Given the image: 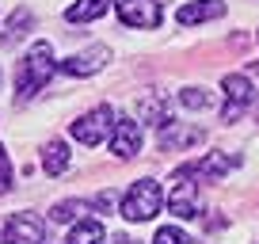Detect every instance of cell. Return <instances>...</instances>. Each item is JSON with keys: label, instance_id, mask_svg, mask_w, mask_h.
<instances>
[{"label": "cell", "instance_id": "ffe728a7", "mask_svg": "<svg viewBox=\"0 0 259 244\" xmlns=\"http://www.w3.org/2000/svg\"><path fill=\"white\" fill-rule=\"evenodd\" d=\"M153 244H191V240H187V233L179 225H160L156 236H153Z\"/></svg>", "mask_w": 259, "mask_h": 244}, {"label": "cell", "instance_id": "e0dca14e", "mask_svg": "<svg viewBox=\"0 0 259 244\" xmlns=\"http://www.w3.org/2000/svg\"><path fill=\"white\" fill-rule=\"evenodd\" d=\"M31 23H34L31 8H16V12H12V19H8V31L0 34V42H4V46H16V42L31 31Z\"/></svg>", "mask_w": 259, "mask_h": 244}, {"label": "cell", "instance_id": "2e32d148", "mask_svg": "<svg viewBox=\"0 0 259 244\" xmlns=\"http://www.w3.org/2000/svg\"><path fill=\"white\" fill-rule=\"evenodd\" d=\"M65 168H69V145L65 141H50L42 149V172L46 176H61Z\"/></svg>", "mask_w": 259, "mask_h": 244}, {"label": "cell", "instance_id": "8992f818", "mask_svg": "<svg viewBox=\"0 0 259 244\" xmlns=\"http://www.w3.org/2000/svg\"><path fill=\"white\" fill-rule=\"evenodd\" d=\"M240 164V156H229V153H210L202 156V160H191V164H179L176 168V179L187 176V179H210V183H218V179H225L229 172Z\"/></svg>", "mask_w": 259, "mask_h": 244}, {"label": "cell", "instance_id": "5bb4252c", "mask_svg": "<svg viewBox=\"0 0 259 244\" xmlns=\"http://www.w3.org/2000/svg\"><path fill=\"white\" fill-rule=\"evenodd\" d=\"M202 138H206L202 130H194V126H191V130H183V126H176V122L160 130V145L164 149H187V145H198Z\"/></svg>", "mask_w": 259, "mask_h": 244}, {"label": "cell", "instance_id": "7c38bea8", "mask_svg": "<svg viewBox=\"0 0 259 244\" xmlns=\"http://www.w3.org/2000/svg\"><path fill=\"white\" fill-rule=\"evenodd\" d=\"M65 244H107V233L96 218H80V221H73V233H69Z\"/></svg>", "mask_w": 259, "mask_h": 244}, {"label": "cell", "instance_id": "6da1fadb", "mask_svg": "<svg viewBox=\"0 0 259 244\" xmlns=\"http://www.w3.org/2000/svg\"><path fill=\"white\" fill-rule=\"evenodd\" d=\"M54 73H57L54 46H50V42H34V46L23 54L19 69H16V99H19V103H27L31 96H38Z\"/></svg>", "mask_w": 259, "mask_h": 244}, {"label": "cell", "instance_id": "277c9868", "mask_svg": "<svg viewBox=\"0 0 259 244\" xmlns=\"http://www.w3.org/2000/svg\"><path fill=\"white\" fill-rule=\"evenodd\" d=\"M221 92H225V107H221V122H236L255 99V88H251L248 73H229L221 80Z\"/></svg>", "mask_w": 259, "mask_h": 244}, {"label": "cell", "instance_id": "7402d4cb", "mask_svg": "<svg viewBox=\"0 0 259 244\" xmlns=\"http://www.w3.org/2000/svg\"><path fill=\"white\" fill-rule=\"evenodd\" d=\"M114 244H138V240H130V236L122 233V236H114Z\"/></svg>", "mask_w": 259, "mask_h": 244}, {"label": "cell", "instance_id": "30bf717a", "mask_svg": "<svg viewBox=\"0 0 259 244\" xmlns=\"http://www.w3.org/2000/svg\"><path fill=\"white\" fill-rule=\"evenodd\" d=\"M111 61V50L107 46H88L84 54H73V57H65V61H57V69L69 76H92L99 73V69Z\"/></svg>", "mask_w": 259, "mask_h": 244}, {"label": "cell", "instance_id": "7a4b0ae2", "mask_svg": "<svg viewBox=\"0 0 259 244\" xmlns=\"http://www.w3.org/2000/svg\"><path fill=\"white\" fill-rule=\"evenodd\" d=\"M164 206V191L156 179H138L134 187L122 195V218L126 221H153Z\"/></svg>", "mask_w": 259, "mask_h": 244}, {"label": "cell", "instance_id": "52a82bcc", "mask_svg": "<svg viewBox=\"0 0 259 244\" xmlns=\"http://www.w3.org/2000/svg\"><path fill=\"white\" fill-rule=\"evenodd\" d=\"M0 240H4V244H46V225H42L38 214L19 210V214H12V218H8Z\"/></svg>", "mask_w": 259, "mask_h": 244}, {"label": "cell", "instance_id": "4fadbf2b", "mask_svg": "<svg viewBox=\"0 0 259 244\" xmlns=\"http://www.w3.org/2000/svg\"><path fill=\"white\" fill-rule=\"evenodd\" d=\"M141 118H145L149 126H156V130H164V126L176 122V118H171V107L164 103L160 96H145V99H141Z\"/></svg>", "mask_w": 259, "mask_h": 244}, {"label": "cell", "instance_id": "9a60e30c", "mask_svg": "<svg viewBox=\"0 0 259 244\" xmlns=\"http://www.w3.org/2000/svg\"><path fill=\"white\" fill-rule=\"evenodd\" d=\"M107 8H111V0H76L73 8L65 12V19L69 23H92V19L107 16Z\"/></svg>", "mask_w": 259, "mask_h": 244}, {"label": "cell", "instance_id": "44dd1931", "mask_svg": "<svg viewBox=\"0 0 259 244\" xmlns=\"http://www.w3.org/2000/svg\"><path fill=\"white\" fill-rule=\"evenodd\" d=\"M8 191H12V160L0 145V195H8Z\"/></svg>", "mask_w": 259, "mask_h": 244}, {"label": "cell", "instance_id": "d6986e66", "mask_svg": "<svg viewBox=\"0 0 259 244\" xmlns=\"http://www.w3.org/2000/svg\"><path fill=\"white\" fill-rule=\"evenodd\" d=\"M179 103H183L187 111H206V107H213V96L206 88H183L179 92Z\"/></svg>", "mask_w": 259, "mask_h": 244}, {"label": "cell", "instance_id": "ba28073f", "mask_svg": "<svg viewBox=\"0 0 259 244\" xmlns=\"http://www.w3.org/2000/svg\"><path fill=\"white\" fill-rule=\"evenodd\" d=\"M168 210L176 214V218H183V221L202 214V198H198V183H194V179H187V176L176 179V187H171V195H168Z\"/></svg>", "mask_w": 259, "mask_h": 244}, {"label": "cell", "instance_id": "8fae6325", "mask_svg": "<svg viewBox=\"0 0 259 244\" xmlns=\"http://www.w3.org/2000/svg\"><path fill=\"white\" fill-rule=\"evenodd\" d=\"M225 16V4L221 0H191L176 12V23L179 27H194V23H206V19H218Z\"/></svg>", "mask_w": 259, "mask_h": 244}, {"label": "cell", "instance_id": "3957f363", "mask_svg": "<svg viewBox=\"0 0 259 244\" xmlns=\"http://www.w3.org/2000/svg\"><path fill=\"white\" fill-rule=\"evenodd\" d=\"M111 126H114V114H111V107L107 103H99L96 111H88V114H80V118L69 126V134H73L80 145H88V149H96V145H103L107 138H111Z\"/></svg>", "mask_w": 259, "mask_h": 244}, {"label": "cell", "instance_id": "9c48e42d", "mask_svg": "<svg viewBox=\"0 0 259 244\" xmlns=\"http://www.w3.org/2000/svg\"><path fill=\"white\" fill-rule=\"evenodd\" d=\"M111 153L118 156V160H130V156L141 153V122L114 118V126H111Z\"/></svg>", "mask_w": 259, "mask_h": 244}, {"label": "cell", "instance_id": "603a6c76", "mask_svg": "<svg viewBox=\"0 0 259 244\" xmlns=\"http://www.w3.org/2000/svg\"><path fill=\"white\" fill-rule=\"evenodd\" d=\"M191 244H194V240H191Z\"/></svg>", "mask_w": 259, "mask_h": 244}, {"label": "cell", "instance_id": "5b68a950", "mask_svg": "<svg viewBox=\"0 0 259 244\" xmlns=\"http://www.w3.org/2000/svg\"><path fill=\"white\" fill-rule=\"evenodd\" d=\"M114 12L126 27H138V31H153L164 19L160 0H114Z\"/></svg>", "mask_w": 259, "mask_h": 244}, {"label": "cell", "instance_id": "ac0fdd59", "mask_svg": "<svg viewBox=\"0 0 259 244\" xmlns=\"http://www.w3.org/2000/svg\"><path fill=\"white\" fill-rule=\"evenodd\" d=\"M92 202H80V198H65V202H57L54 210H50V221H57V225H73V221L84 218V210H88Z\"/></svg>", "mask_w": 259, "mask_h": 244}]
</instances>
